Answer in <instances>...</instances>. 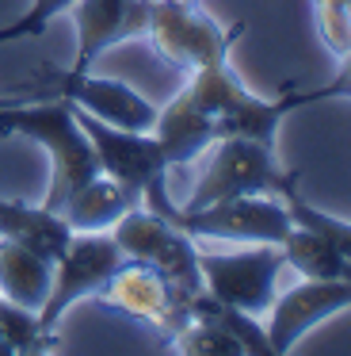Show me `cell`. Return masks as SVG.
<instances>
[{
	"label": "cell",
	"mask_w": 351,
	"mask_h": 356,
	"mask_svg": "<svg viewBox=\"0 0 351 356\" xmlns=\"http://www.w3.org/2000/svg\"><path fill=\"white\" fill-rule=\"evenodd\" d=\"M282 261L305 280H343L351 284V257H343L325 234L309 230V226H290V234L279 241Z\"/></svg>",
	"instance_id": "obj_17"
},
{
	"label": "cell",
	"mask_w": 351,
	"mask_h": 356,
	"mask_svg": "<svg viewBox=\"0 0 351 356\" xmlns=\"http://www.w3.org/2000/svg\"><path fill=\"white\" fill-rule=\"evenodd\" d=\"M0 238L19 241L46 261H58L73 241V226L42 203H19L0 195Z\"/></svg>",
	"instance_id": "obj_14"
},
{
	"label": "cell",
	"mask_w": 351,
	"mask_h": 356,
	"mask_svg": "<svg viewBox=\"0 0 351 356\" xmlns=\"http://www.w3.org/2000/svg\"><path fill=\"white\" fill-rule=\"evenodd\" d=\"M12 100H15V92H12V96H0V108H4V104H12ZM0 138H12V134H8V127H4V123H0Z\"/></svg>",
	"instance_id": "obj_25"
},
{
	"label": "cell",
	"mask_w": 351,
	"mask_h": 356,
	"mask_svg": "<svg viewBox=\"0 0 351 356\" xmlns=\"http://www.w3.org/2000/svg\"><path fill=\"white\" fill-rule=\"evenodd\" d=\"M0 356H12V348H8V341L0 337Z\"/></svg>",
	"instance_id": "obj_26"
},
{
	"label": "cell",
	"mask_w": 351,
	"mask_h": 356,
	"mask_svg": "<svg viewBox=\"0 0 351 356\" xmlns=\"http://www.w3.org/2000/svg\"><path fill=\"white\" fill-rule=\"evenodd\" d=\"M309 104V92H298L294 85L282 88V96H256L225 58L187 73L183 92L157 111L153 134L164 146L168 165H191L218 138H256L275 146L286 115Z\"/></svg>",
	"instance_id": "obj_1"
},
{
	"label": "cell",
	"mask_w": 351,
	"mask_h": 356,
	"mask_svg": "<svg viewBox=\"0 0 351 356\" xmlns=\"http://www.w3.org/2000/svg\"><path fill=\"white\" fill-rule=\"evenodd\" d=\"M282 203H286L290 222H294V226H309V230L325 234V238L332 241V245L340 249L343 257H351V222H343V218H336V215H325V211H320V207H313V203L305 200L302 192L286 195Z\"/></svg>",
	"instance_id": "obj_21"
},
{
	"label": "cell",
	"mask_w": 351,
	"mask_h": 356,
	"mask_svg": "<svg viewBox=\"0 0 351 356\" xmlns=\"http://www.w3.org/2000/svg\"><path fill=\"white\" fill-rule=\"evenodd\" d=\"M309 100H313V104H320V100H351V47L340 54V65H336V77L328 81V85L313 88V92H309Z\"/></svg>",
	"instance_id": "obj_24"
},
{
	"label": "cell",
	"mask_w": 351,
	"mask_h": 356,
	"mask_svg": "<svg viewBox=\"0 0 351 356\" xmlns=\"http://www.w3.org/2000/svg\"><path fill=\"white\" fill-rule=\"evenodd\" d=\"M126 261L130 257L122 253V245L114 241L111 230L73 234L69 249L53 261L50 295H46L42 307H38V322H42V330L53 333L69 307H76L80 299H96L99 287H103Z\"/></svg>",
	"instance_id": "obj_8"
},
{
	"label": "cell",
	"mask_w": 351,
	"mask_h": 356,
	"mask_svg": "<svg viewBox=\"0 0 351 356\" xmlns=\"http://www.w3.org/2000/svg\"><path fill=\"white\" fill-rule=\"evenodd\" d=\"M103 307L119 310V314L134 318V322H145L153 330H160L164 337H172L180 325L191 322V314H183L180 302L172 299V287L160 276L157 268L142 261H126L96 295Z\"/></svg>",
	"instance_id": "obj_11"
},
{
	"label": "cell",
	"mask_w": 351,
	"mask_h": 356,
	"mask_svg": "<svg viewBox=\"0 0 351 356\" xmlns=\"http://www.w3.org/2000/svg\"><path fill=\"white\" fill-rule=\"evenodd\" d=\"M298 180H302L298 169H286L275 146H267V142L218 138L210 146V161H206L191 200L183 203V211L233 200V195H279V200H286V195L302 192Z\"/></svg>",
	"instance_id": "obj_4"
},
{
	"label": "cell",
	"mask_w": 351,
	"mask_h": 356,
	"mask_svg": "<svg viewBox=\"0 0 351 356\" xmlns=\"http://www.w3.org/2000/svg\"><path fill=\"white\" fill-rule=\"evenodd\" d=\"M50 280L53 261L38 257L35 249L19 245V241L0 238V299L38 310L42 299L50 295Z\"/></svg>",
	"instance_id": "obj_16"
},
{
	"label": "cell",
	"mask_w": 351,
	"mask_h": 356,
	"mask_svg": "<svg viewBox=\"0 0 351 356\" xmlns=\"http://www.w3.org/2000/svg\"><path fill=\"white\" fill-rule=\"evenodd\" d=\"M317 35L336 58L351 47V0H313Z\"/></svg>",
	"instance_id": "obj_22"
},
{
	"label": "cell",
	"mask_w": 351,
	"mask_h": 356,
	"mask_svg": "<svg viewBox=\"0 0 351 356\" xmlns=\"http://www.w3.org/2000/svg\"><path fill=\"white\" fill-rule=\"evenodd\" d=\"M168 353H183V356H241L237 337L218 325L214 318H191L187 325L168 337Z\"/></svg>",
	"instance_id": "obj_20"
},
{
	"label": "cell",
	"mask_w": 351,
	"mask_h": 356,
	"mask_svg": "<svg viewBox=\"0 0 351 356\" xmlns=\"http://www.w3.org/2000/svg\"><path fill=\"white\" fill-rule=\"evenodd\" d=\"M0 123L8 127V134H23L50 154V192H46L42 207L61 211L69 195L80 192L92 177L103 172L88 134L80 131L73 115V104L61 100V96L23 100L15 92V100L0 108Z\"/></svg>",
	"instance_id": "obj_2"
},
{
	"label": "cell",
	"mask_w": 351,
	"mask_h": 356,
	"mask_svg": "<svg viewBox=\"0 0 351 356\" xmlns=\"http://www.w3.org/2000/svg\"><path fill=\"white\" fill-rule=\"evenodd\" d=\"M282 264H286L282 249L267 245V241H252V249H237V253H203L198 249L203 287L218 302H229L248 314H264L275 302Z\"/></svg>",
	"instance_id": "obj_10"
},
{
	"label": "cell",
	"mask_w": 351,
	"mask_h": 356,
	"mask_svg": "<svg viewBox=\"0 0 351 356\" xmlns=\"http://www.w3.org/2000/svg\"><path fill=\"white\" fill-rule=\"evenodd\" d=\"M137 203H142V195H137L134 188H126L114 177L99 172V177H92L80 192L69 195L58 215L73 226V234H88V230H111V226L119 222L126 211H134Z\"/></svg>",
	"instance_id": "obj_15"
},
{
	"label": "cell",
	"mask_w": 351,
	"mask_h": 356,
	"mask_svg": "<svg viewBox=\"0 0 351 356\" xmlns=\"http://www.w3.org/2000/svg\"><path fill=\"white\" fill-rule=\"evenodd\" d=\"M172 226H180L183 234L203 241H267L279 245L290 234V211L279 195H233V200H218L206 207L183 211L176 207V215L168 218Z\"/></svg>",
	"instance_id": "obj_9"
},
{
	"label": "cell",
	"mask_w": 351,
	"mask_h": 356,
	"mask_svg": "<svg viewBox=\"0 0 351 356\" xmlns=\"http://www.w3.org/2000/svg\"><path fill=\"white\" fill-rule=\"evenodd\" d=\"M76 0H31V8L23 12L15 24L0 27V42H15V39H38L46 27L53 24L58 16H65Z\"/></svg>",
	"instance_id": "obj_23"
},
{
	"label": "cell",
	"mask_w": 351,
	"mask_h": 356,
	"mask_svg": "<svg viewBox=\"0 0 351 356\" xmlns=\"http://www.w3.org/2000/svg\"><path fill=\"white\" fill-rule=\"evenodd\" d=\"M69 16L76 24L73 70H92L111 47L149 31V0H76Z\"/></svg>",
	"instance_id": "obj_13"
},
{
	"label": "cell",
	"mask_w": 351,
	"mask_h": 356,
	"mask_svg": "<svg viewBox=\"0 0 351 356\" xmlns=\"http://www.w3.org/2000/svg\"><path fill=\"white\" fill-rule=\"evenodd\" d=\"M0 337L8 341L12 356H38L53 348V333L42 330L38 310L31 307H15V302L0 299Z\"/></svg>",
	"instance_id": "obj_19"
},
{
	"label": "cell",
	"mask_w": 351,
	"mask_h": 356,
	"mask_svg": "<svg viewBox=\"0 0 351 356\" xmlns=\"http://www.w3.org/2000/svg\"><path fill=\"white\" fill-rule=\"evenodd\" d=\"M73 115L80 123V131L88 134L92 149L99 157V169L107 177H114L119 184L134 188L142 195V207H149L153 215L160 218H172L176 215V203L168 200V157L164 146L157 142L153 131H126V127H114L103 123V119L88 115L84 108L73 104Z\"/></svg>",
	"instance_id": "obj_3"
},
{
	"label": "cell",
	"mask_w": 351,
	"mask_h": 356,
	"mask_svg": "<svg viewBox=\"0 0 351 356\" xmlns=\"http://www.w3.org/2000/svg\"><path fill=\"white\" fill-rule=\"evenodd\" d=\"M191 318H214L218 325H225L237 337L241 353L271 356V341H267V330H264V322H259V314H248V310H237V307H229V302H218L206 287L191 299Z\"/></svg>",
	"instance_id": "obj_18"
},
{
	"label": "cell",
	"mask_w": 351,
	"mask_h": 356,
	"mask_svg": "<svg viewBox=\"0 0 351 356\" xmlns=\"http://www.w3.org/2000/svg\"><path fill=\"white\" fill-rule=\"evenodd\" d=\"M23 100H38V96H61V100L84 108L88 115L103 119V123L126 127V131H153L157 127V108L145 100L142 92H134L130 85L111 77H92L88 70H53L42 65L31 81H23Z\"/></svg>",
	"instance_id": "obj_7"
},
{
	"label": "cell",
	"mask_w": 351,
	"mask_h": 356,
	"mask_svg": "<svg viewBox=\"0 0 351 356\" xmlns=\"http://www.w3.org/2000/svg\"><path fill=\"white\" fill-rule=\"evenodd\" d=\"M111 234L130 261L149 264V268H157L160 276L168 280L172 299L180 302L183 314H191V299L203 291L198 241L191 238V234H183L180 226H172L168 218L153 215L142 203H137L134 211H126V215L111 226Z\"/></svg>",
	"instance_id": "obj_5"
},
{
	"label": "cell",
	"mask_w": 351,
	"mask_h": 356,
	"mask_svg": "<svg viewBox=\"0 0 351 356\" xmlns=\"http://www.w3.org/2000/svg\"><path fill=\"white\" fill-rule=\"evenodd\" d=\"M244 24H218L210 12L198 8V0H149V31L145 39L157 47L172 70L195 73L203 65L225 62L233 42L241 39Z\"/></svg>",
	"instance_id": "obj_6"
},
{
	"label": "cell",
	"mask_w": 351,
	"mask_h": 356,
	"mask_svg": "<svg viewBox=\"0 0 351 356\" xmlns=\"http://www.w3.org/2000/svg\"><path fill=\"white\" fill-rule=\"evenodd\" d=\"M271 318H267V341H271V356L294 353V345L313 330L317 322L351 310V284L343 280H302L286 295L271 302Z\"/></svg>",
	"instance_id": "obj_12"
}]
</instances>
